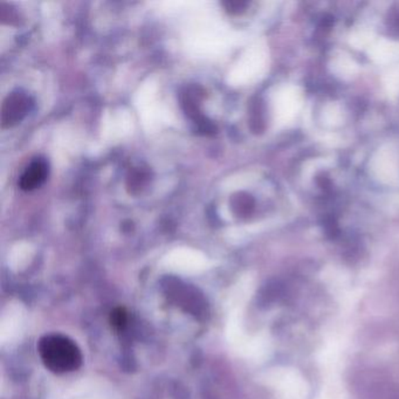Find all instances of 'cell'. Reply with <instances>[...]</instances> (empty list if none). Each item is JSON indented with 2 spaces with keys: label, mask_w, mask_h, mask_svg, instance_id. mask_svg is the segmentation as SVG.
<instances>
[{
  "label": "cell",
  "mask_w": 399,
  "mask_h": 399,
  "mask_svg": "<svg viewBox=\"0 0 399 399\" xmlns=\"http://www.w3.org/2000/svg\"><path fill=\"white\" fill-rule=\"evenodd\" d=\"M111 322H113L114 327L121 329L126 323V315L124 310L119 308L114 313H111Z\"/></svg>",
  "instance_id": "cell-5"
},
{
  "label": "cell",
  "mask_w": 399,
  "mask_h": 399,
  "mask_svg": "<svg viewBox=\"0 0 399 399\" xmlns=\"http://www.w3.org/2000/svg\"><path fill=\"white\" fill-rule=\"evenodd\" d=\"M30 104V99L21 93H14L7 97L6 101L4 102L3 110H1L3 111L1 121H3L4 128L13 126L23 120V117L28 111Z\"/></svg>",
  "instance_id": "cell-2"
},
{
  "label": "cell",
  "mask_w": 399,
  "mask_h": 399,
  "mask_svg": "<svg viewBox=\"0 0 399 399\" xmlns=\"http://www.w3.org/2000/svg\"><path fill=\"white\" fill-rule=\"evenodd\" d=\"M43 366L55 375L73 373L82 366L84 356L75 341L62 334H47L38 342Z\"/></svg>",
  "instance_id": "cell-1"
},
{
  "label": "cell",
  "mask_w": 399,
  "mask_h": 399,
  "mask_svg": "<svg viewBox=\"0 0 399 399\" xmlns=\"http://www.w3.org/2000/svg\"><path fill=\"white\" fill-rule=\"evenodd\" d=\"M47 175H48V164L46 163V160H35L23 173L19 185L23 191H32L40 187L46 180Z\"/></svg>",
  "instance_id": "cell-3"
},
{
  "label": "cell",
  "mask_w": 399,
  "mask_h": 399,
  "mask_svg": "<svg viewBox=\"0 0 399 399\" xmlns=\"http://www.w3.org/2000/svg\"><path fill=\"white\" fill-rule=\"evenodd\" d=\"M233 207H234V211L238 216H250L251 213L253 212V209H254V200L248 195L241 193L233 200Z\"/></svg>",
  "instance_id": "cell-4"
},
{
  "label": "cell",
  "mask_w": 399,
  "mask_h": 399,
  "mask_svg": "<svg viewBox=\"0 0 399 399\" xmlns=\"http://www.w3.org/2000/svg\"><path fill=\"white\" fill-rule=\"evenodd\" d=\"M225 6L231 12H238V11H243L247 6V3H245V1H230V3L225 4Z\"/></svg>",
  "instance_id": "cell-6"
}]
</instances>
